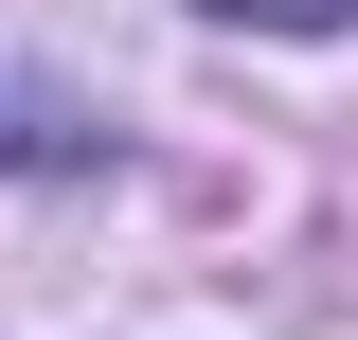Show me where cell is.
<instances>
[{
  "instance_id": "obj_1",
  "label": "cell",
  "mask_w": 358,
  "mask_h": 340,
  "mask_svg": "<svg viewBox=\"0 0 358 340\" xmlns=\"http://www.w3.org/2000/svg\"><path fill=\"white\" fill-rule=\"evenodd\" d=\"M215 18H268V36H341L358 0H215Z\"/></svg>"
}]
</instances>
